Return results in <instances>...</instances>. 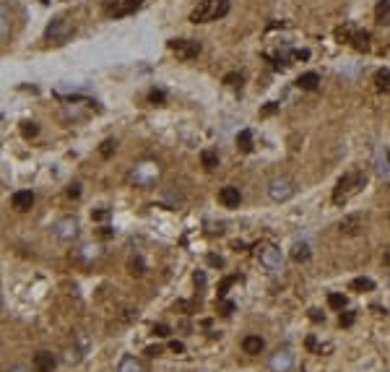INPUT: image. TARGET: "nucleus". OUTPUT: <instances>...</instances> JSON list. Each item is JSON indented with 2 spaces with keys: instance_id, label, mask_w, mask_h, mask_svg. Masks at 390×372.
I'll return each mask as SVG.
<instances>
[{
  "instance_id": "obj_22",
  "label": "nucleus",
  "mask_w": 390,
  "mask_h": 372,
  "mask_svg": "<svg viewBox=\"0 0 390 372\" xmlns=\"http://www.w3.org/2000/svg\"><path fill=\"white\" fill-rule=\"evenodd\" d=\"M351 292H372L374 289V281L372 279H354V281H351V286H349Z\"/></svg>"
},
{
  "instance_id": "obj_19",
  "label": "nucleus",
  "mask_w": 390,
  "mask_h": 372,
  "mask_svg": "<svg viewBox=\"0 0 390 372\" xmlns=\"http://www.w3.org/2000/svg\"><path fill=\"white\" fill-rule=\"evenodd\" d=\"M237 149L242 151V154H250V151H252V133H250V130H239V135H237Z\"/></svg>"
},
{
  "instance_id": "obj_36",
  "label": "nucleus",
  "mask_w": 390,
  "mask_h": 372,
  "mask_svg": "<svg viewBox=\"0 0 390 372\" xmlns=\"http://www.w3.org/2000/svg\"><path fill=\"white\" fill-rule=\"evenodd\" d=\"M291 55H294L297 60H310V50H294Z\"/></svg>"
},
{
  "instance_id": "obj_28",
  "label": "nucleus",
  "mask_w": 390,
  "mask_h": 372,
  "mask_svg": "<svg viewBox=\"0 0 390 372\" xmlns=\"http://www.w3.org/2000/svg\"><path fill=\"white\" fill-rule=\"evenodd\" d=\"M216 305H219V313H221L224 317H229L231 313H234V302H229V299H219Z\"/></svg>"
},
{
  "instance_id": "obj_1",
  "label": "nucleus",
  "mask_w": 390,
  "mask_h": 372,
  "mask_svg": "<svg viewBox=\"0 0 390 372\" xmlns=\"http://www.w3.org/2000/svg\"><path fill=\"white\" fill-rule=\"evenodd\" d=\"M231 3L229 0H200L198 5L190 11L193 24H208V21H219L229 13Z\"/></svg>"
},
{
  "instance_id": "obj_31",
  "label": "nucleus",
  "mask_w": 390,
  "mask_h": 372,
  "mask_svg": "<svg viewBox=\"0 0 390 372\" xmlns=\"http://www.w3.org/2000/svg\"><path fill=\"white\" fill-rule=\"evenodd\" d=\"M224 83L227 86H242V73H227L224 75Z\"/></svg>"
},
{
  "instance_id": "obj_6",
  "label": "nucleus",
  "mask_w": 390,
  "mask_h": 372,
  "mask_svg": "<svg viewBox=\"0 0 390 372\" xmlns=\"http://www.w3.org/2000/svg\"><path fill=\"white\" fill-rule=\"evenodd\" d=\"M71 34H73V24H71V21H65V19H55L47 26V39L55 42V44H63Z\"/></svg>"
},
{
  "instance_id": "obj_12",
  "label": "nucleus",
  "mask_w": 390,
  "mask_h": 372,
  "mask_svg": "<svg viewBox=\"0 0 390 372\" xmlns=\"http://www.w3.org/2000/svg\"><path fill=\"white\" fill-rule=\"evenodd\" d=\"M11 203H13L16 211H29L34 206V193L32 190H16L11 195Z\"/></svg>"
},
{
  "instance_id": "obj_37",
  "label": "nucleus",
  "mask_w": 390,
  "mask_h": 372,
  "mask_svg": "<svg viewBox=\"0 0 390 372\" xmlns=\"http://www.w3.org/2000/svg\"><path fill=\"white\" fill-rule=\"evenodd\" d=\"M310 320H312V323H322V313L312 307V310H310Z\"/></svg>"
},
{
  "instance_id": "obj_35",
  "label": "nucleus",
  "mask_w": 390,
  "mask_h": 372,
  "mask_svg": "<svg viewBox=\"0 0 390 372\" xmlns=\"http://www.w3.org/2000/svg\"><path fill=\"white\" fill-rule=\"evenodd\" d=\"M169 349H172V352H175V354H182L185 352V344H182V341H169Z\"/></svg>"
},
{
  "instance_id": "obj_14",
  "label": "nucleus",
  "mask_w": 390,
  "mask_h": 372,
  "mask_svg": "<svg viewBox=\"0 0 390 372\" xmlns=\"http://www.w3.org/2000/svg\"><path fill=\"white\" fill-rule=\"evenodd\" d=\"M242 349H245V354H260L266 349V341L260 336H245L242 338Z\"/></svg>"
},
{
  "instance_id": "obj_9",
  "label": "nucleus",
  "mask_w": 390,
  "mask_h": 372,
  "mask_svg": "<svg viewBox=\"0 0 390 372\" xmlns=\"http://www.w3.org/2000/svg\"><path fill=\"white\" fill-rule=\"evenodd\" d=\"M57 367V356L52 352H36L34 354V370L36 372H55Z\"/></svg>"
},
{
  "instance_id": "obj_45",
  "label": "nucleus",
  "mask_w": 390,
  "mask_h": 372,
  "mask_svg": "<svg viewBox=\"0 0 390 372\" xmlns=\"http://www.w3.org/2000/svg\"><path fill=\"white\" fill-rule=\"evenodd\" d=\"M307 346H310V349H318V341H315V336L307 338Z\"/></svg>"
},
{
  "instance_id": "obj_16",
  "label": "nucleus",
  "mask_w": 390,
  "mask_h": 372,
  "mask_svg": "<svg viewBox=\"0 0 390 372\" xmlns=\"http://www.w3.org/2000/svg\"><path fill=\"white\" fill-rule=\"evenodd\" d=\"M374 89H377L380 94H390V71L388 68H382V71L374 73Z\"/></svg>"
},
{
  "instance_id": "obj_5",
  "label": "nucleus",
  "mask_w": 390,
  "mask_h": 372,
  "mask_svg": "<svg viewBox=\"0 0 390 372\" xmlns=\"http://www.w3.org/2000/svg\"><path fill=\"white\" fill-rule=\"evenodd\" d=\"M169 50L175 52L179 60H195L200 55V42H195V39H172Z\"/></svg>"
},
{
  "instance_id": "obj_10",
  "label": "nucleus",
  "mask_w": 390,
  "mask_h": 372,
  "mask_svg": "<svg viewBox=\"0 0 390 372\" xmlns=\"http://www.w3.org/2000/svg\"><path fill=\"white\" fill-rule=\"evenodd\" d=\"M219 201H221L227 208H237L239 201H242V195H239V187H234V185L221 187V190H219Z\"/></svg>"
},
{
  "instance_id": "obj_44",
  "label": "nucleus",
  "mask_w": 390,
  "mask_h": 372,
  "mask_svg": "<svg viewBox=\"0 0 390 372\" xmlns=\"http://www.w3.org/2000/svg\"><path fill=\"white\" fill-rule=\"evenodd\" d=\"M8 372H29V370H26V367H24V364H16V367H11V370H8Z\"/></svg>"
},
{
  "instance_id": "obj_4",
  "label": "nucleus",
  "mask_w": 390,
  "mask_h": 372,
  "mask_svg": "<svg viewBox=\"0 0 390 372\" xmlns=\"http://www.w3.org/2000/svg\"><path fill=\"white\" fill-rule=\"evenodd\" d=\"M336 37H338L341 42H351L356 50H367V47H370V32H356L354 26L336 29Z\"/></svg>"
},
{
  "instance_id": "obj_27",
  "label": "nucleus",
  "mask_w": 390,
  "mask_h": 372,
  "mask_svg": "<svg viewBox=\"0 0 390 372\" xmlns=\"http://www.w3.org/2000/svg\"><path fill=\"white\" fill-rule=\"evenodd\" d=\"M115 149H117V143H115V141H112V138H107V141H104V143H102V149H99V154H102L104 159H109L112 154H115Z\"/></svg>"
},
{
  "instance_id": "obj_8",
  "label": "nucleus",
  "mask_w": 390,
  "mask_h": 372,
  "mask_svg": "<svg viewBox=\"0 0 390 372\" xmlns=\"http://www.w3.org/2000/svg\"><path fill=\"white\" fill-rule=\"evenodd\" d=\"M294 367V354L289 349H279L273 356H271V370L273 372H289Z\"/></svg>"
},
{
  "instance_id": "obj_39",
  "label": "nucleus",
  "mask_w": 390,
  "mask_h": 372,
  "mask_svg": "<svg viewBox=\"0 0 390 372\" xmlns=\"http://www.w3.org/2000/svg\"><path fill=\"white\" fill-rule=\"evenodd\" d=\"M146 354H148V356H159V354H161V346H148Z\"/></svg>"
},
{
  "instance_id": "obj_2",
  "label": "nucleus",
  "mask_w": 390,
  "mask_h": 372,
  "mask_svg": "<svg viewBox=\"0 0 390 372\" xmlns=\"http://www.w3.org/2000/svg\"><path fill=\"white\" fill-rule=\"evenodd\" d=\"M364 182H367L364 174H343V177L338 180V185H336V190H333V203H338V206L346 203Z\"/></svg>"
},
{
  "instance_id": "obj_15",
  "label": "nucleus",
  "mask_w": 390,
  "mask_h": 372,
  "mask_svg": "<svg viewBox=\"0 0 390 372\" xmlns=\"http://www.w3.org/2000/svg\"><path fill=\"white\" fill-rule=\"evenodd\" d=\"M318 83H320V75L315 73V71L302 73V75L297 78V86L302 89V91H315V89H318Z\"/></svg>"
},
{
  "instance_id": "obj_21",
  "label": "nucleus",
  "mask_w": 390,
  "mask_h": 372,
  "mask_svg": "<svg viewBox=\"0 0 390 372\" xmlns=\"http://www.w3.org/2000/svg\"><path fill=\"white\" fill-rule=\"evenodd\" d=\"M200 162H203L206 169H216V167H219V154L211 151V149H206L203 154H200Z\"/></svg>"
},
{
  "instance_id": "obj_29",
  "label": "nucleus",
  "mask_w": 390,
  "mask_h": 372,
  "mask_svg": "<svg viewBox=\"0 0 390 372\" xmlns=\"http://www.w3.org/2000/svg\"><path fill=\"white\" fill-rule=\"evenodd\" d=\"M164 99H167V94H164L161 89H151V91H148V102H151V104H161Z\"/></svg>"
},
{
  "instance_id": "obj_20",
  "label": "nucleus",
  "mask_w": 390,
  "mask_h": 372,
  "mask_svg": "<svg viewBox=\"0 0 390 372\" xmlns=\"http://www.w3.org/2000/svg\"><path fill=\"white\" fill-rule=\"evenodd\" d=\"M388 16H390V0H380L374 5V19H377V24H385Z\"/></svg>"
},
{
  "instance_id": "obj_42",
  "label": "nucleus",
  "mask_w": 390,
  "mask_h": 372,
  "mask_svg": "<svg viewBox=\"0 0 390 372\" xmlns=\"http://www.w3.org/2000/svg\"><path fill=\"white\" fill-rule=\"evenodd\" d=\"M273 112H276V104L271 102V104H268V107L263 110V115H273Z\"/></svg>"
},
{
  "instance_id": "obj_25",
  "label": "nucleus",
  "mask_w": 390,
  "mask_h": 372,
  "mask_svg": "<svg viewBox=\"0 0 390 372\" xmlns=\"http://www.w3.org/2000/svg\"><path fill=\"white\" fill-rule=\"evenodd\" d=\"M21 133H24V138H34V135L39 133V125L26 120V123H21Z\"/></svg>"
},
{
  "instance_id": "obj_17",
  "label": "nucleus",
  "mask_w": 390,
  "mask_h": 372,
  "mask_svg": "<svg viewBox=\"0 0 390 372\" xmlns=\"http://www.w3.org/2000/svg\"><path fill=\"white\" fill-rule=\"evenodd\" d=\"M291 258H294L297 263H307V260H310V245H307V242H294V247H291Z\"/></svg>"
},
{
  "instance_id": "obj_23",
  "label": "nucleus",
  "mask_w": 390,
  "mask_h": 372,
  "mask_svg": "<svg viewBox=\"0 0 390 372\" xmlns=\"http://www.w3.org/2000/svg\"><path fill=\"white\" fill-rule=\"evenodd\" d=\"M127 271H130L133 276H143V273H146V263H143V258H141V255L130 258V263H127Z\"/></svg>"
},
{
  "instance_id": "obj_40",
  "label": "nucleus",
  "mask_w": 390,
  "mask_h": 372,
  "mask_svg": "<svg viewBox=\"0 0 390 372\" xmlns=\"http://www.w3.org/2000/svg\"><path fill=\"white\" fill-rule=\"evenodd\" d=\"M78 195H81L78 185H71V187H68V198H78Z\"/></svg>"
},
{
  "instance_id": "obj_38",
  "label": "nucleus",
  "mask_w": 390,
  "mask_h": 372,
  "mask_svg": "<svg viewBox=\"0 0 390 372\" xmlns=\"http://www.w3.org/2000/svg\"><path fill=\"white\" fill-rule=\"evenodd\" d=\"M193 281H195V284H198V286H203V284H206V276H203V273H200V271H195V276H193Z\"/></svg>"
},
{
  "instance_id": "obj_24",
  "label": "nucleus",
  "mask_w": 390,
  "mask_h": 372,
  "mask_svg": "<svg viewBox=\"0 0 390 372\" xmlns=\"http://www.w3.org/2000/svg\"><path fill=\"white\" fill-rule=\"evenodd\" d=\"M143 5V0H123V8H120L115 16H123V13H130V11H136V8H141Z\"/></svg>"
},
{
  "instance_id": "obj_41",
  "label": "nucleus",
  "mask_w": 390,
  "mask_h": 372,
  "mask_svg": "<svg viewBox=\"0 0 390 372\" xmlns=\"http://www.w3.org/2000/svg\"><path fill=\"white\" fill-rule=\"evenodd\" d=\"M208 263H211V265H219V268L224 265V260H221L219 255H208Z\"/></svg>"
},
{
  "instance_id": "obj_13",
  "label": "nucleus",
  "mask_w": 390,
  "mask_h": 372,
  "mask_svg": "<svg viewBox=\"0 0 390 372\" xmlns=\"http://www.w3.org/2000/svg\"><path fill=\"white\" fill-rule=\"evenodd\" d=\"M260 263L266 265V268H279L281 265V250H276V247H266V250H260Z\"/></svg>"
},
{
  "instance_id": "obj_46",
  "label": "nucleus",
  "mask_w": 390,
  "mask_h": 372,
  "mask_svg": "<svg viewBox=\"0 0 390 372\" xmlns=\"http://www.w3.org/2000/svg\"><path fill=\"white\" fill-rule=\"evenodd\" d=\"M102 237H112V229H109V226H102Z\"/></svg>"
},
{
  "instance_id": "obj_7",
  "label": "nucleus",
  "mask_w": 390,
  "mask_h": 372,
  "mask_svg": "<svg viewBox=\"0 0 390 372\" xmlns=\"http://www.w3.org/2000/svg\"><path fill=\"white\" fill-rule=\"evenodd\" d=\"M55 237L63 242H71L78 237V222L76 219H63V222L55 224Z\"/></svg>"
},
{
  "instance_id": "obj_43",
  "label": "nucleus",
  "mask_w": 390,
  "mask_h": 372,
  "mask_svg": "<svg viewBox=\"0 0 390 372\" xmlns=\"http://www.w3.org/2000/svg\"><path fill=\"white\" fill-rule=\"evenodd\" d=\"M382 263H385V265H390V247L385 250V253H382Z\"/></svg>"
},
{
  "instance_id": "obj_11",
  "label": "nucleus",
  "mask_w": 390,
  "mask_h": 372,
  "mask_svg": "<svg viewBox=\"0 0 390 372\" xmlns=\"http://www.w3.org/2000/svg\"><path fill=\"white\" fill-rule=\"evenodd\" d=\"M359 229H362V216L351 214V216H343L338 222V232L341 234H349V237H354V234H359Z\"/></svg>"
},
{
  "instance_id": "obj_30",
  "label": "nucleus",
  "mask_w": 390,
  "mask_h": 372,
  "mask_svg": "<svg viewBox=\"0 0 390 372\" xmlns=\"http://www.w3.org/2000/svg\"><path fill=\"white\" fill-rule=\"evenodd\" d=\"M237 281V276H229V279H224L221 286H219V299H227V292H229V286Z\"/></svg>"
},
{
  "instance_id": "obj_34",
  "label": "nucleus",
  "mask_w": 390,
  "mask_h": 372,
  "mask_svg": "<svg viewBox=\"0 0 390 372\" xmlns=\"http://www.w3.org/2000/svg\"><path fill=\"white\" fill-rule=\"evenodd\" d=\"M354 320H356V315H354V313H343L338 323H341V328H349V325H354Z\"/></svg>"
},
{
  "instance_id": "obj_3",
  "label": "nucleus",
  "mask_w": 390,
  "mask_h": 372,
  "mask_svg": "<svg viewBox=\"0 0 390 372\" xmlns=\"http://www.w3.org/2000/svg\"><path fill=\"white\" fill-rule=\"evenodd\" d=\"M294 193H297V185H294L291 177H276V180H271V185H268V195H271L276 203L289 201Z\"/></svg>"
},
{
  "instance_id": "obj_33",
  "label": "nucleus",
  "mask_w": 390,
  "mask_h": 372,
  "mask_svg": "<svg viewBox=\"0 0 390 372\" xmlns=\"http://www.w3.org/2000/svg\"><path fill=\"white\" fill-rule=\"evenodd\" d=\"M91 219H94V222H107V219H109V208H96V211H91Z\"/></svg>"
},
{
  "instance_id": "obj_32",
  "label": "nucleus",
  "mask_w": 390,
  "mask_h": 372,
  "mask_svg": "<svg viewBox=\"0 0 390 372\" xmlns=\"http://www.w3.org/2000/svg\"><path fill=\"white\" fill-rule=\"evenodd\" d=\"M169 333H172V328H169L167 323H156V325H154V336H159V338H167Z\"/></svg>"
},
{
  "instance_id": "obj_18",
  "label": "nucleus",
  "mask_w": 390,
  "mask_h": 372,
  "mask_svg": "<svg viewBox=\"0 0 390 372\" xmlns=\"http://www.w3.org/2000/svg\"><path fill=\"white\" fill-rule=\"evenodd\" d=\"M117 372H143V362L136 359V356H125V359L120 362Z\"/></svg>"
},
{
  "instance_id": "obj_26",
  "label": "nucleus",
  "mask_w": 390,
  "mask_h": 372,
  "mask_svg": "<svg viewBox=\"0 0 390 372\" xmlns=\"http://www.w3.org/2000/svg\"><path fill=\"white\" fill-rule=\"evenodd\" d=\"M328 305L333 310H343L346 307V297H343V294H331V297H328Z\"/></svg>"
}]
</instances>
